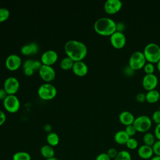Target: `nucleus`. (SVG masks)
<instances>
[{
  "label": "nucleus",
  "instance_id": "obj_21",
  "mask_svg": "<svg viewBox=\"0 0 160 160\" xmlns=\"http://www.w3.org/2000/svg\"><path fill=\"white\" fill-rule=\"evenodd\" d=\"M146 101L150 104L157 102L159 101V92L156 89L147 91L146 93Z\"/></svg>",
  "mask_w": 160,
  "mask_h": 160
},
{
  "label": "nucleus",
  "instance_id": "obj_29",
  "mask_svg": "<svg viewBox=\"0 0 160 160\" xmlns=\"http://www.w3.org/2000/svg\"><path fill=\"white\" fill-rule=\"evenodd\" d=\"M143 69L146 74H154V72L155 70V66L152 63L146 62L144 66L143 67Z\"/></svg>",
  "mask_w": 160,
  "mask_h": 160
},
{
  "label": "nucleus",
  "instance_id": "obj_2",
  "mask_svg": "<svg viewBox=\"0 0 160 160\" xmlns=\"http://www.w3.org/2000/svg\"><path fill=\"white\" fill-rule=\"evenodd\" d=\"M94 29L98 34L110 37L116 31V22L110 18H100L95 21Z\"/></svg>",
  "mask_w": 160,
  "mask_h": 160
},
{
  "label": "nucleus",
  "instance_id": "obj_41",
  "mask_svg": "<svg viewBox=\"0 0 160 160\" xmlns=\"http://www.w3.org/2000/svg\"><path fill=\"white\" fill-rule=\"evenodd\" d=\"M6 119V117L5 113L2 110H0V126L4 123Z\"/></svg>",
  "mask_w": 160,
  "mask_h": 160
},
{
  "label": "nucleus",
  "instance_id": "obj_47",
  "mask_svg": "<svg viewBox=\"0 0 160 160\" xmlns=\"http://www.w3.org/2000/svg\"><path fill=\"white\" fill-rule=\"evenodd\" d=\"M46 160H59L58 158H56V157H52V158H49V159H47Z\"/></svg>",
  "mask_w": 160,
  "mask_h": 160
},
{
  "label": "nucleus",
  "instance_id": "obj_48",
  "mask_svg": "<svg viewBox=\"0 0 160 160\" xmlns=\"http://www.w3.org/2000/svg\"><path fill=\"white\" fill-rule=\"evenodd\" d=\"M159 101H160V92H159Z\"/></svg>",
  "mask_w": 160,
  "mask_h": 160
},
{
  "label": "nucleus",
  "instance_id": "obj_31",
  "mask_svg": "<svg viewBox=\"0 0 160 160\" xmlns=\"http://www.w3.org/2000/svg\"><path fill=\"white\" fill-rule=\"evenodd\" d=\"M151 120L156 124H160V111L159 109L155 111L152 113Z\"/></svg>",
  "mask_w": 160,
  "mask_h": 160
},
{
  "label": "nucleus",
  "instance_id": "obj_5",
  "mask_svg": "<svg viewBox=\"0 0 160 160\" xmlns=\"http://www.w3.org/2000/svg\"><path fill=\"white\" fill-rule=\"evenodd\" d=\"M146 63V60L143 52L137 51L130 56L128 66L134 71H136L143 68Z\"/></svg>",
  "mask_w": 160,
  "mask_h": 160
},
{
  "label": "nucleus",
  "instance_id": "obj_23",
  "mask_svg": "<svg viewBox=\"0 0 160 160\" xmlns=\"http://www.w3.org/2000/svg\"><path fill=\"white\" fill-rule=\"evenodd\" d=\"M142 141L144 144L152 147L156 142V138L154 134L149 132H146L142 137Z\"/></svg>",
  "mask_w": 160,
  "mask_h": 160
},
{
  "label": "nucleus",
  "instance_id": "obj_6",
  "mask_svg": "<svg viewBox=\"0 0 160 160\" xmlns=\"http://www.w3.org/2000/svg\"><path fill=\"white\" fill-rule=\"evenodd\" d=\"M133 126L139 132H147L152 126L151 119L146 115H141L135 118Z\"/></svg>",
  "mask_w": 160,
  "mask_h": 160
},
{
  "label": "nucleus",
  "instance_id": "obj_1",
  "mask_svg": "<svg viewBox=\"0 0 160 160\" xmlns=\"http://www.w3.org/2000/svg\"><path fill=\"white\" fill-rule=\"evenodd\" d=\"M67 56L74 62L82 61L88 53V48L84 43L78 40H69L64 45Z\"/></svg>",
  "mask_w": 160,
  "mask_h": 160
},
{
  "label": "nucleus",
  "instance_id": "obj_49",
  "mask_svg": "<svg viewBox=\"0 0 160 160\" xmlns=\"http://www.w3.org/2000/svg\"><path fill=\"white\" fill-rule=\"evenodd\" d=\"M159 111H160V107H159Z\"/></svg>",
  "mask_w": 160,
  "mask_h": 160
},
{
  "label": "nucleus",
  "instance_id": "obj_36",
  "mask_svg": "<svg viewBox=\"0 0 160 160\" xmlns=\"http://www.w3.org/2000/svg\"><path fill=\"white\" fill-rule=\"evenodd\" d=\"M106 152H101L95 158V160H111Z\"/></svg>",
  "mask_w": 160,
  "mask_h": 160
},
{
  "label": "nucleus",
  "instance_id": "obj_10",
  "mask_svg": "<svg viewBox=\"0 0 160 160\" xmlns=\"http://www.w3.org/2000/svg\"><path fill=\"white\" fill-rule=\"evenodd\" d=\"M38 71L40 77L46 82H49L55 78L56 72L51 66L42 64Z\"/></svg>",
  "mask_w": 160,
  "mask_h": 160
},
{
  "label": "nucleus",
  "instance_id": "obj_38",
  "mask_svg": "<svg viewBox=\"0 0 160 160\" xmlns=\"http://www.w3.org/2000/svg\"><path fill=\"white\" fill-rule=\"evenodd\" d=\"M24 70V73L25 74V75L30 76L31 75H32L34 72V70L32 69V67H28V68H26L23 69Z\"/></svg>",
  "mask_w": 160,
  "mask_h": 160
},
{
  "label": "nucleus",
  "instance_id": "obj_39",
  "mask_svg": "<svg viewBox=\"0 0 160 160\" xmlns=\"http://www.w3.org/2000/svg\"><path fill=\"white\" fill-rule=\"evenodd\" d=\"M125 29V25L122 22L116 23V31L123 32V31Z\"/></svg>",
  "mask_w": 160,
  "mask_h": 160
},
{
  "label": "nucleus",
  "instance_id": "obj_14",
  "mask_svg": "<svg viewBox=\"0 0 160 160\" xmlns=\"http://www.w3.org/2000/svg\"><path fill=\"white\" fill-rule=\"evenodd\" d=\"M58 59V55L56 51L49 49L44 51L41 56V61L42 64L51 66L54 64Z\"/></svg>",
  "mask_w": 160,
  "mask_h": 160
},
{
  "label": "nucleus",
  "instance_id": "obj_16",
  "mask_svg": "<svg viewBox=\"0 0 160 160\" xmlns=\"http://www.w3.org/2000/svg\"><path fill=\"white\" fill-rule=\"evenodd\" d=\"M138 154L139 157L142 159H150L154 156L152 148L142 144L138 148Z\"/></svg>",
  "mask_w": 160,
  "mask_h": 160
},
{
  "label": "nucleus",
  "instance_id": "obj_17",
  "mask_svg": "<svg viewBox=\"0 0 160 160\" xmlns=\"http://www.w3.org/2000/svg\"><path fill=\"white\" fill-rule=\"evenodd\" d=\"M135 118L134 115L128 111H122L119 115V121L124 126H127L133 124Z\"/></svg>",
  "mask_w": 160,
  "mask_h": 160
},
{
  "label": "nucleus",
  "instance_id": "obj_27",
  "mask_svg": "<svg viewBox=\"0 0 160 160\" xmlns=\"http://www.w3.org/2000/svg\"><path fill=\"white\" fill-rule=\"evenodd\" d=\"M10 12L8 9L5 8H0V22L6 21L9 17Z\"/></svg>",
  "mask_w": 160,
  "mask_h": 160
},
{
  "label": "nucleus",
  "instance_id": "obj_33",
  "mask_svg": "<svg viewBox=\"0 0 160 160\" xmlns=\"http://www.w3.org/2000/svg\"><path fill=\"white\" fill-rule=\"evenodd\" d=\"M106 153L111 159H114L116 157V156L118 153V151L116 150V149H115L114 148H111L108 150Z\"/></svg>",
  "mask_w": 160,
  "mask_h": 160
},
{
  "label": "nucleus",
  "instance_id": "obj_8",
  "mask_svg": "<svg viewBox=\"0 0 160 160\" xmlns=\"http://www.w3.org/2000/svg\"><path fill=\"white\" fill-rule=\"evenodd\" d=\"M3 88L6 91L8 94H15L19 90V82L15 77H8L4 82Z\"/></svg>",
  "mask_w": 160,
  "mask_h": 160
},
{
  "label": "nucleus",
  "instance_id": "obj_3",
  "mask_svg": "<svg viewBox=\"0 0 160 160\" xmlns=\"http://www.w3.org/2000/svg\"><path fill=\"white\" fill-rule=\"evenodd\" d=\"M142 52L148 62L154 64L160 61V46L155 42L147 44Z\"/></svg>",
  "mask_w": 160,
  "mask_h": 160
},
{
  "label": "nucleus",
  "instance_id": "obj_35",
  "mask_svg": "<svg viewBox=\"0 0 160 160\" xmlns=\"http://www.w3.org/2000/svg\"><path fill=\"white\" fill-rule=\"evenodd\" d=\"M136 99L138 102H144L146 101V94L143 92L138 93L136 96Z\"/></svg>",
  "mask_w": 160,
  "mask_h": 160
},
{
  "label": "nucleus",
  "instance_id": "obj_9",
  "mask_svg": "<svg viewBox=\"0 0 160 160\" xmlns=\"http://www.w3.org/2000/svg\"><path fill=\"white\" fill-rule=\"evenodd\" d=\"M110 42L114 48L122 49L126 44V38L123 32L116 31L110 36Z\"/></svg>",
  "mask_w": 160,
  "mask_h": 160
},
{
  "label": "nucleus",
  "instance_id": "obj_20",
  "mask_svg": "<svg viewBox=\"0 0 160 160\" xmlns=\"http://www.w3.org/2000/svg\"><path fill=\"white\" fill-rule=\"evenodd\" d=\"M40 153L41 156L46 159L54 157L55 151L51 146L49 144L43 145L40 149Z\"/></svg>",
  "mask_w": 160,
  "mask_h": 160
},
{
  "label": "nucleus",
  "instance_id": "obj_42",
  "mask_svg": "<svg viewBox=\"0 0 160 160\" xmlns=\"http://www.w3.org/2000/svg\"><path fill=\"white\" fill-rule=\"evenodd\" d=\"M6 91L4 88H0V100H4L8 96Z\"/></svg>",
  "mask_w": 160,
  "mask_h": 160
},
{
  "label": "nucleus",
  "instance_id": "obj_28",
  "mask_svg": "<svg viewBox=\"0 0 160 160\" xmlns=\"http://www.w3.org/2000/svg\"><path fill=\"white\" fill-rule=\"evenodd\" d=\"M127 148L131 150H134L138 148V142L136 139L134 138H129L128 141L126 144Z\"/></svg>",
  "mask_w": 160,
  "mask_h": 160
},
{
  "label": "nucleus",
  "instance_id": "obj_32",
  "mask_svg": "<svg viewBox=\"0 0 160 160\" xmlns=\"http://www.w3.org/2000/svg\"><path fill=\"white\" fill-rule=\"evenodd\" d=\"M154 154L155 156H160V140H157L152 146Z\"/></svg>",
  "mask_w": 160,
  "mask_h": 160
},
{
  "label": "nucleus",
  "instance_id": "obj_25",
  "mask_svg": "<svg viewBox=\"0 0 160 160\" xmlns=\"http://www.w3.org/2000/svg\"><path fill=\"white\" fill-rule=\"evenodd\" d=\"M12 160H31V157L28 152L18 151L13 154Z\"/></svg>",
  "mask_w": 160,
  "mask_h": 160
},
{
  "label": "nucleus",
  "instance_id": "obj_40",
  "mask_svg": "<svg viewBox=\"0 0 160 160\" xmlns=\"http://www.w3.org/2000/svg\"><path fill=\"white\" fill-rule=\"evenodd\" d=\"M33 62V60L31 59H26L22 64V67L23 69L26 68H28V67H32V64Z\"/></svg>",
  "mask_w": 160,
  "mask_h": 160
},
{
  "label": "nucleus",
  "instance_id": "obj_19",
  "mask_svg": "<svg viewBox=\"0 0 160 160\" xmlns=\"http://www.w3.org/2000/svg\"><path fill=\"white\" fill-rule=\"evenodd\" d=\"M129 138L130 137L127 134L124 130L118 131L114 136V139L115 142L119 145L126 144Z\"/></svg>",
  "mask_w": 160,
  "mask_h": 160
},
{
  "label": "nucleus",
  "instance_id": "obj_30",
  "mask_svg": "<svg viewBox=\"0 0 160 160\" xmlns=\"http://www.w3.org/2000/svg\"><path fill=\"white\" fill-rule=\"evenodd\" d=\"M124 131L130 138H132L136 134V133L137 132V131L135 129L133 124L126 126Z\"/></svg>",
  "mask_w": 160,
  "mask_h": 160
},
{
  "label": "nucleus",
  "instance_id": "obj_46",
  "mask_svg": "<svg viewBox=\"0 0 160 160\" xmlns=\"http://www.w3.org/2000/svg\"><path fill=\"white\" fill-rule=\"evenodd\" d=\"M156 64H157V65H156L157 69H158V72L160 73V61H159Z\"/></svg>",
  "mask_w": 160,
  "mask_h": 160
},
{
  "label": "nucleus",
  "instance_id": "obj_11",
  "mask_svg": "<svg viewBox=\"0 0 160 160\" xmlns=\"http://www.w3.org/2000/svg\"><path fill=\"white\" fill-rule=\"evenodd\" d=\"M122 7L120 0H107L104 4V11L108 14H114L118 12Z\"/></svg>",
  "mask_w": 160,
  "mask_h": 160
},
{
  "label": "nucleus",
  "instance_id": "obj_15",
  "mask_svg": "<svg viewBox=\"0 0 160 160\" xmlns=\"http://www.w3.org/2000/svg\"><path fill=\"white\" fill-rule=\"evenodd\" d=\"M72 69L76 75L81 77L85 76L88 72V67L82 61L74 62Z\"/></svg>",
  "mask_w": 160,
  "mask_h": 160
},
{
  "label": "nucleus",
  "instance_id": "obj_43",
  "mask_svg": "<svg viewBox=\"0 0 160 160\" xmlns=\"http://www.w3.org/2000/svg\"><path fill=\"white\" fill-rule=\"evenodd\" d=\"M134 71H134V70H133L131 68H130L129 66L125 68V73H126L127 75H128V76H131V75H132Z\"/></svg>",
  "mask_w": 160,
  "mask_h": 160
},
{
  "label": "nucleus",
  "instance_id": "obj_37",
  "mask_svg": "<svg viewBox=\"0 0 160 160\" xmlns=\"http://www.w3.org/2000/svg\"><path fill=\"white\" fill-rule=\"evenodd\" d=\"M154 134L155 136L156 139H157L158 140H160V124L156 125Z\"/></svg>",
  "mask_w": 160,
  "mask_h": 160
},
{
  "label": "nucleus",
  "instance_id": "obj_45",
  "mask_svg": "<svg viewBox=\"0 0 160 160\" xmlns=\"http://www.w3.org/2000/svg\"><path fill=\"white\" fill-rule=\"evenodd\" d=\"M150 160H160V156H154L152 158L150 159Z\"/></svg>",
  "mask_w": 160,
  "mask_h": 160
},
{
  "label": "nucleus",
  "instance_id": "obj_26",
  "mask_svg": "<svg viewBox=\"0 0 160 160\" xmlns=\"http://www.w3.org/2000/svg\"><path fill=\"white\" fill-rule=\"evenodd\" d=\"M114 160H132V157L129 151L126 150H121L118 151V153Z\"/></svg>",
  "mask_w": 160,
  "mask_h": 160
},
{
  "label": "nucleus",
  "instance_id": "obj_24",
  "mask_svg": "<svg viewBox=\"0 0 160 160\" xmlns=\"http://www.w3.org/2000/svg\"><path fill=\"white\" fill-rule=\"evenodd\" d=\"M74 61L69 57L66 56L62 58L60 62V66L64 70H68L72 69Z\"/></svg>",
  "mask_w": 160,
  "mask_h": 160
},
{
  "label": "nucleus",
  "instance_id": "obj_7",
  "mask_svg": "<svg viewBox=\"0 0 160 160\" xmlns=\"http://www.w3.org/2000/svg\"><path fill=\"white\" fill-rule=\"evenodd\" d=\"M2 101L4 108L9 112L14 113L19 109L20 101L15 94H8Z\"/></svg>",
  "mask_w": 160,
  "mask_h": 160
},
{
  "label": "nucleus",
  "instance_id": "obj_18",
  "mask_svg": "<svg viewBox=\"0 0 160 160\" xmlns=\"http://www.w3.org/2000/svg\"><path fill=\"white\" fill-rule=\"evenodd\" d=\"M39 46L37 43L32 42L28 44H25L21 48V52L25 56H29L31 54H34L38 52Z\"/></svg>",
  "mask_w": 160,
  "mask_h": 160
},
{
  "label": "nucleus",
  "instance_id": "obj_34",
  "mask_svg": "<svg viewBox=\"0 0 160 160\" xmlns=\"http://www.w3.org/2000/svg\"><path fill=\"white\" fill-rule=\"evenodd\" d=\"M42 65V63L41 62V61L33 60V62H32V68L35 71H39V69L41 68Z\"/></svg>",
  "mask_w": 160,
  "mask_h": 160
},
{
  "label": "nucleus",
  "instance_id": "obj_13",
  "mask_svg": "<svg viewBox=\"0 0 160 160\" xmlns=\"http://www.w3.org/2000/svg\"><path fill=\"white\" fill-rule=\"evenodd\" d=\"M22 64L21 57L16 54L9 55L5 61L6 67L10 71H16L19 68Z\"/></svg>",
  "mask_w": 160,
  "mask_h": 160
},
{
  "label": "nucleus",
  "instance_id": "obj_44",
  "mask_svg": "<svg viewBox=\"0 0 160 160\" xmlns=\"http://www.w3.org/2000/svg\"><path fill=\"white\" fill-rule=\"evenodd\" d=\"M44 129L45 131L47 132H48V133L52 132V131H51V130H52V126H51V125L49 124H45V126H44Z\"/></svg>",
  "mask_w": 160,
  "mask_h": 160
},
{
  "label": "nucleus",
  "instance_id": "obj_12",
  "mask_svg": "<svg viewBox=\"0 0 160 160\" xmlns=\"http://www.w3.org/2000/svg\"><path fill=\"white\" fill-rule=\"evenodd\" d=\"M158 84V77L154 74H145L142 79V85L147 91L156 89Z\"/></svg>",
  "mask_w": 160,
  "mask_h": 160
},
{
  "label": "nucleus",
  "instance_id": "obj_22",
  "mask_svg": "<svg viewBox=\"0 0 160 160\" xmlns=\"http://www.w3.org/2000/svg\"><path fill=\"white\" fill-rule=\"evenodd\" d=\"M46 141L48 144L54 147L57 146L59 142V137L58 134L54 132H51L48 134L46 136Z\"/></svg>",
  "mask_w": 160,
  "mask_h": 160
},
{
  "label": "nucleus",
  "instance_id": "obj_4",
  "mask_svg": "<svg viewBox=\"0 0 160 160\" xmlns=\"http://www.w3.org/2000/svg\"><path fill=\"white\" fill-rule=\"evenodd\" d=\"M38 94L42 99L50 100L56 96L57 89L53 84L46 82L39 86L38 89Z\"/></svg>",
  "mask_w": 160,
  "mask_h": 160
}]
</instances>
